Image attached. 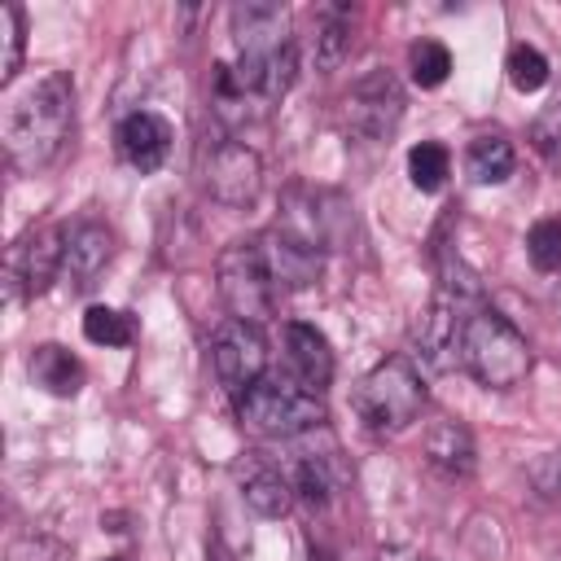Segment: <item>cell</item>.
Instances as JSON below:
<instances>
[{"label": "cell", "mask_w": 561, "mask_h": 561, "mask_svg": "<svg viewBox=\"0 0 561 561\" xmlns=\"http://www.w3.org/2000/svg\"><path fill=\"white\" fill-rule=\"evenodd\" d=\"M70 123H75V83L61 70H44L31 83L13 88L0 114V140L9 167L35 175L48 162H57V153L70 140Z\"/></svg>", "instance_id": "obj_1"}, {"label": "cell", "mask_w": 561, "mask_h": 561, "mask_svg": "<svg viewBox=\"0 0 561 561\" xmlns=\"http://www.w3.org/2000/svg\"><path fill=\"white\" fill-rule=\"evenodd\" d=\"M460 368L486 390H513L530 373V342L495 307H473L460 333Z\"/></svg>", "instance_id": "obj_2"}, {"label": "cell", "mask_w": 561, "mask_h": 561, "mask_svg": "<svg viewBox=\"0 0 561 561\" xmlns=\"http://www.w3.org/2000/svg\"><path fill=\"white\" fill-rule=\"evenodd\" d=\"M237 416L245 430L263 438H302L324 425V399L307 386L285 377H259L250 390L237 394Z\"/></svg>", "instance_id": "obj_3"}, {"label": "cell", "mask_w": 561, "mask_h": 561, "mask_svg": "<svg viewBox=\"0 0 561 561\" xmlns=\"http://www.w3.org/2000/svg\"><path fill=\"white\" fill-rule=\"evenodd\" d=\"M473 307H482L478 302V280L460 263H456V272L447 267L430 307H425V316L416 320V333H412L421 364H430L438 373L460 364V333H465V320H469Z\"/></svg>", "instance_id": "obj_4"}, {"label": "cell", "mask_w": 561, "mask_h": 561, "mask_svg": "<svg viewBox=\"0 0 561 561\" xmlns=\"http://www.w3.org/2000/svg\"><path fill=\"white\" fill-rule=\"evenodd\" d=\"M355 416L364 421V430L373 434H399L408 430L421 408H425V386L421 373L412 368L408 355H390L381 359L359 386H355Z\"/></svg>", "instance_id": "obj_5"}, {"label": "cell", "mask_w": 561, "mask_h": 561, "mask_svg": "<svg viewBox=\"0 0 561 561\" xmlns=\"http://www.w3.org/2000/svg\"><path fill=\"white\" fill-rule=\"evenodd\" d=\"M215 285H219V298H224V307L232 311V320L263 324V320L276 316L280 285L272 280V267H267V259H263V250H259V237H254V241H232V245L219 254Z\"/></svg>", "instance_id": "obj_6"}, {"label": "cell", "mask_w": 561, "mask_h": 561, "mask_svg": "<svg viewBox=\"0 0 561 561\" xmlns=\"http://www.w3.org/2000/svg\"><path fill=\"white\" fill-rule=\"evenodd\" d=\"M280 232H289L294 241H302L307 250L324 254V250H342L355 232V215L346 206V197L329 193V188H289L280 197Z\"/></svg>", "instance_id": "obj_7"}, {"label": "cell", "mask_w": 561, "mask_h": 561, "mask_svg": "<svg viewBox=\"0 0 561 561\" xmlns=\"http://www.w3.org/2000/svg\"><path fill=\"white\" fill-rule=\"evenodd\" d=\"M61 263H66V228H57V224L26 228L4 259V285L13 298L44 294L53 280H61Z\"/></svg>", "instance_id": "obj_8"}, {"label": "cell", "mask_w": 561, "mask_h": 561, "mask_svg": "<svg viewBox=\"0 0 561 561\" xmlns=\"http://www.w3.org/2000/svg\"><path fill=\"white\" fill-rule=\"evenodd\" d=\"M202 184L219 206H254L263 193V162L245 140H219L202 158Z\"/></svg>", "instance_id": "obj_9"}, {"label": "cell", "mask_w": 561, "mask_h": 561, "mask_svg": "<svg viewBox=\"0 0 561 561\" xmlns=\"http://www.w3.org/2000/svg\"><path fill=\"white\" fill-rule=\"evenodd\" d=\"M342 118L359 140H386L394 136L399 118H403V88L390 70H368L364 79L351 83L346 101H342Z\"/></svg>", "instance_id": "obj_10"}, {"label": "cell", "mask_w": 561, "mask_h": 561, "mask_svg": "<svg viewBox=\"0 0 561 561\" xmlns=\"http://www.w3.org/2000/svg\"><path fill=\"white\" fill-rule=\"evenodd\" d=\"M210 364H215V377L241 394L250 390L263 368H267V342L259 333V324H245V320H224L215 333H210Z\"/></svg>", "instance_id": "obj_11"}, {"label": "cell", "mask_w": 561, "mask_h": 561, "mask_svg": "<svg viewBox=\"0 0 561 561\" xmlns=\"http://www.w3.org/2000/svg\"><path fill=\"white\" fill-rule=\"evenodd\" d=\"M110 259H114V232L105 228V224H92V219H83V224H75V228H66V263H61V280L70 285V289H92L96 280H101V272L110 267Z\"/></svg>", "instance_id": "obj_12"}, {"label": "cell", "mask_w": 561, "mask_h": 561, "mask_svg": "<svg viewBox=\"0 0 561 561\" xmlns=\"http://www.w3.org/2000/svg\"><path fill=\"white\" fill-rule=\"evenodd\" d=\"M232 39H237V57L250 53H272L294 44L289 39V13L276 0H245L232 9Z\"/></svg>", "instance_id": "obj_13"}, {"label": "cell", "mask_w": 561, "mask_h": 561, "mask_svg": "<svg viewBox=\"0 0 561 561\" xmlns=\"http://www.w3.org/2000/svg\"><path fill=\"white\" fill-rule=\"evenodd\" d=\"M285 368L298 386L307 390H324L333 381V351H329V337L316 329V324H302V320H289L285 324Z\"/></svg>", "instance_id": "obj_14"}, {"label": "cell", "mask_w": 561, "mask_h": 561, "mask_svg": "<svg viewBox=\"0 0 561 561\" xmlns=\"http://www.w3.org/2000/svg\"><path fill=\"white\" fill-rule=\"evenodd\" d=\"M118 153L127 167H136L140 175L158 171L171 153V123L153 110H136L118 123Z\"/></svg>", "instance_id": "obj_15"}, {"label": "cell", "mask_w": 561, "mask_h": 561, "mask_svg": "<svg viewBox=\"0 0 561 561\" xmlns=\"http://www.w3.org/2000/svg\"><path fill=\"white\" fill-rule=\"evenodd\" d=\"M337 451H294L280 469L294 486V500L311 504V508H329L337 500V486H342V465L333 460Z\"/></svg>", "instance_id": "obj_16"}, {"label": "cell", "mask_w": 561, "mask_h": 561, "mask_svg": "<svg viewBox=\"0 0 561 561\" xmlns=\"http://www.w3.org/2000/svg\"><path fill=\"white\" fill-rule=\"evenodd\" d=\"M259 250H263V259H267V267H272V280H276L280 289H307V285L320 276V254L307 250L302 241H294V237L280 232V228H267V232L259 237Z\"/></svg>", "instance_id": "obj_17"}, {"label": "cell", "mask_w": 561, "mask_h": 561, "mask_svg": "<svg viewBox=\"0 0 561 561\" xmlns=\"http://www.w3.org/2000/svg\"><path fill=\"white\" fill-rule=\"evenodd\" d=\"M26 377H31V386H39V390L53 394V399H75V394L83 390V381H88L79 355H70V351L57 346V342L31 346V355H26Z\"/></svg>", "instance_id": "obj_18"}, {"label": "cell", "mask_w": 561, "mask_h": 561, "mask_svg": "<svg viewBox=\"0 0 561 561\" xmlns=\"http://www.w3.org/2000/svg\"><path fill=\"white\" fill-rule=\"evenodd\" d=\"M425 460L447 473V478H469L473 465H478V447H473V434L460 425V421H434L425 430Z\"/></svg>", "instance_id": "obj_19"}, {"label": "cell", "mask_w": 561, "mask_h": 561, "mask_svg": "<svg viewBox=\"0 0 561 561\" xmlns=\"http://www.w3.org/2000/svg\"><path fill=\"white\" fill-rule=\"evenodd\" d=\"M351 9L346 4H324L320 13H316V35H311V61H316V70H337L342 66V57L351 53Z\"/></svg>", "instance_id": "obj_20"}, {"label": "cell", "mask_w": 561, "mask_h": 561, "mask_svg": "<svg viewBox=\"0 0 561 561\" xmlns=\"http://www.w3.org/2000/svg\"><path fill=\"white\" fill-rule=\"evenodd\" d=\"M241 495L259 517H285L294 508V486L280 465H250L241 478Z\"/></svg>", "instance_id": "obj_21"}, {"label": "cell", "mask_w": 561, "mask_h": 561, "mask_svg": "<svg viewBox=\"0 0 561 561\" xmlns=\"http://www.w3.org/2000/svg\"><path fill=\"white\" fill-rule=\"evenodd\" d=\"M513 162H517V153L500 131H482L465 149V171L473 184H504L513 175Z\"/></svg>", "instance_id": "obj_22"}, {"label": "cell", "mask_w": 561, "mask_h": 561, "mask_svg": "<svg viewBox=\"0 0 561 561\" xmlns=\"http://www.w3.org/2000/svg\"><path fill=\"white\" fill-rule=\"evenodd\" d=\"M408 175H412V184H416L421 193H438V188L447 184V175H451V153H447V145H438V140L412 145V149H408Z\"/></svg>", "instance_id": "obj_23"}, {"label": "cell", "mask_w": 561, "mask_h": 561, "mask_svg": "<svg viewBox=\"0 0 561 561\" xmlns=\"http://www.w3.org/2000/svg\"><path fill=\"white\" fill-rule=\"evenodd\" d=\"M83 337L96 346H131L136 342V320L118 307H88L83 311Z\"/></svg>", "instance_id": "obj_24"}, {"label": "cell", "mask_w": 561, "mask_h": 561, "mask_svg": "<svg viewBox=\"0 0 561 561\" xmlns=\"http://www.w3.org/2000/svg\"><path fill=\"white\" fill-rule=\"evenodd\" d=\"M26 53V18L18 4H0V83H13Z\"/></svg>", "instance_id": "obj_25"}, {"label": "cell", "mask_w": 561, "mask_h": 561, "mask_svg": "<svg viewBox=\"0 0 561 561\" xmlns=\"http://www.w3.org/2000/svg\"><path fill=\"white\" fill-rule=\"evenodd\" d=\"M408 70H412V83H416V88H438V83H447V75H451V53H447V44H438V39H416V44L408 48Z\"/></svg>", "instance_id": "obj_26"}, {"label": "cell", "mask_w": 561, "mask_h": 561, "mask_svg": "<svg viewBox=\"0 0 561 561\" xmlns=\"http://www.w3.org/2000/svg\"><path fill=\"white\" fill-rule=\"evenodd\" d=\"M504 70H508V83H513L517 92H539V88L552 79L548 57H543L539 48H530V44H513Z\"/></svg>", "instance_id": "obj_27"}, {"label": "cell", "mask_w": 561, "mask_h": 561, "mask_svg": "<svg viewBox=\"0 0 561 561\" xmlns=\"http://www.w3.org/2000/svg\"><path fill=\"white\" fill-rule=\"evenodd\" d=\"M526 254L539 272H561V219H539L526 232Z\"/></svg>", "instance_id": "obj_28"}, {"label": "cell", "mask_w": 561, "mask_h": 561, "mask_svg": "<svg viewBox=\"0 0 561 561\" xmlns=\"http://www.w3.org/2000/svg\"><path fill=\"white\" fill-rule=\"evenodd\" d=\"M530 145L543 158H561V88L543 101V110L530 118Z\"/></svg>", "instance_id": "obj_29"}, {"label": "cell", "mask_w": 561, "mask_h": 561, "mask_svg": "<svg viewBox=\"0 0 561 561\" xmlns=\"http://www.w3.org/2000/svg\"><path fill=\"white\" fill-rule=\"evenodd\" d=\"M530 486L543 495V500H561V451H548L530 465Z\"/></svg>", "instance_id": "obj_30"}, {"label": "cell", "mask_w": 561, "mask_h": 561, "mask_svg": "<svg viewBox=\"0 0 561 561\" xmlns=\"http://www.w3.org/2000/svg\"><path fill=\"white\" fill-rule=\"evenodd\" d=\"M9 561H70V552L61 543L44 539V535H26L9 548Z\"/></svg>", "instance_id": "obj_31"}, {"label": "cell", "mask_w": 561, "mask_h": 561, "mask_svg": "<svg viewBox=\"0 0 561 561\" xmlns=\"http://www.w3.org/2000/svg\"><path fill=\"white\" fill-rule=\"evenodd\" d=\"M377 561H425V557L416 548H408V543H390V548L377 552Z\"/></svg>", "instance_id": "obj_32"}, {"label": "cell", "mask_w": 561, "mask_h": 561, "mask_svg": "<svg viewBox=\"0 0 561 561\" xmlns=\"http://www.w3.org/2000/svg\"><path fill=\"white\" fill-rule=\"evenodd\" d=\"M557 320H561V285H557Z\"/></svg>", "instance_id": "obj_33"}, {"label": "cell", "mask_w": 561, "mask_h": 561, "mask_svg": "<svg viewBox=\"0 0 561 561\" xmlns=\"http://www.w3.org/2000/svg\"><path fill=\"white\" fill-rule=\"evenodd\" d=\"M110 561H127V557H110Z\"/></svg>", "instance_id": "obj_34"}]
</instances>
